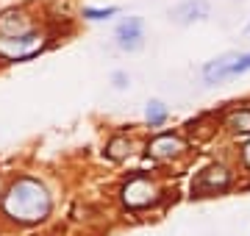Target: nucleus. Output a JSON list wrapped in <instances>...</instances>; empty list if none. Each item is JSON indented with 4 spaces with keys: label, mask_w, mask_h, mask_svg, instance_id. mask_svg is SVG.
I'll return each instance as SVG.
<instances>
[{
    "label": "nucleus",
    "mask_w": 250,
    "mask_h": 236,
    "mask_svg": "<svg viewBox=\"0 0 250 236\" xmlns=\"http://www.w3.org/2000/svg\"><path fill=\"white\" fill-rule=\"evenodd\" d=\"M117 45L123 47V50H128V53H134V50H139L145 42V22L142 17H125L120 25H117Z\"/></svg>",
    "instance_id": "nucleus-5"
},
{
    "label": "nucleus",
    "mask_w": 250,
    "mask_h": 236,
    "mask_svg": "<svg viewBox=\"0 0 250 236\" xmlns=\"http://www.w3.org/2000/svg\"><path fill=\"white\" fill-rule=\"evenodd\" d=\"M245 164H248V167H250V142H248V145H245Z\"/></svg>",
    "instance_id": "nucleus-15"
},
{
    "label": "nucleus",
    "mask_w": 250,
    "mask_h": 236,
    "mask_svg": "<svg viewBox=\"0 0 250 236\" xmlns=\"http://www.w3.org/2000/svg\"><path fill=\"white\" fill-rule=\"evenodd\" d=\"M28 31H34V22L25 11L11 9L0 17V37H20V34H28Z\"/></svg>",
    "instance_id": "nucleus-7"
},
{
    "label": "nucleus",
    "mask_w": 250,
    "mask_h": 236,
    "mask_svg": "<svg viewBox=\"0 0 250 236\" xmlns=\"http://www.w3.org/2000/svg\"><path fill=\"white\" fill-rule=\"evenodd\" d=\"M106 156L111 158V161H123V158H128V156H131V139L128 137H114L106 145Z\"/></svg>",
    "instance_id": "nucleus-12"
},
{
    "label": "nucleus",
    "mask_w": 250,
    "mask_h": 236,
    "mask_svg": "<svg viewBox=\"0 0 250 236\" xmlns=\"http://www.w3.org/2000/svg\"><path fill=\"white\" fill-rule=\"evenodd\" d=\"M117 6H108V9H83V20H89V22H100V20H108L117 14Z\"/></svg>",
    "instance_id": "nucleus-13"
},
{
    "label": "nucleus",
    "mask_w": 250,
    "mask_h": 236,
    "mask_svg": "<svg viewBox=\"0 0 250 236\" xmlns=\"http://www.w3.org/2000/svg\"><path fill=\"white\" fill-rule=\"evenodd\" d=\"M3 211H6V217L22 222V225L42 222L50 214V195L34 178H17L3 195Z\"/></svg>",
    "instance_id": "nucleus-1"
},
{
    "label": "nucleus",
    "mask_w": 250,
    "mask_h": 236,
    "mask_svg": "<svg viewBox=\"0 0 250 236\" xmlns=\"http://www.w3.org/2000/svg\"><path fill=\"white\" fill-rule=\"evenodd\" d=\"M248 37H250V22H248Z\"/></svg>",
    "instance_id": "nucleus-16"
},
{
    "label": "nucleus",
    "mask_w": 250,
    "mask_h": 236,
    "mask_svg": "<svg viewBox=\"0 0 250 236\" xmlns=\"http://www.w3.org/2000/svg\"><path fill=\"white\" fill-rule=\"evenodd\" d=\"M167 117H170V111H167V106H164L161 100H150V103H147L145 119H147V125H150V128L164 125V122H167Z\"/></svg>",
    "instance_id": "nucleus-11"
},
{
    "label": "nucleus",
    "mask_w": 250,
    "mask_h": 236,
    "mask_svg": "<svg viewBox=\"0 0 250 236\" xmlns=\"http://www.w3.org/2000/svg\"><path fill=\"white\" fill-rule=\"evenodd\" d=\"M228 183H231L228 170L214 164V167H206L203 173H200V178L195 183V192H217V189H225Z\"/></svg>",
    "instance_id": "nucleus-9"
},
{
    "label": "nucleus",
    "mask_w": 250,
    "mask_h": 236,
    "mask_svg": "<svg viewBox=\"0 0 250 236\" xmlns=\"http://www.w3.org/2000/svg\"><path fill=\"white\" fill-rule=\"evenodd\" d=\"M250 73V53H225L214 61H208L203 67V78L206 83H220L228 78Z\"/></svg>",
    "instance_id": "nucleus-3"
},
{
    "label": "nucleus",
    "mask_w": 250,
    "mask_h": 236,
    "mask_svg": "<svg viewBox=\"0 0 250 236\" xmlns=\"http://www.w3.org/2000/svg\"><path fill=\"white\" fill-rule=\"evenodd\" d=\"M187 150V142L175 134H161V137L150 139V145H147V153L153 158H175Z\"/></svg>",
    "instance_id": "nucleus-6"
},
{
    "label": "nucleus",
    "mask_w": 250,
    "mask_h": 236,
    "mask_svg": "<svg viewBox=\"0 0 250 236\" xmlns=\"http://www.w3.org/2000/svg\"><path fill=\"white\" fill-rule=\"evenodd\" d=\"M111 81H114V86H117V89H125V86L131 83V78H128L125 73H114V75H111Z\"/></svg>",
    "instance_id": "nucleus-14"
},
{
    "label": "nucleus",
    "mask_w": 250,
    "mask_h": 236,
    "mask_svg": "<svg viewBox=\"0 0 250 236\" xmlns=\"http://www.w3.org/2000/svg\"><path fill=\"white\" fill-rule=\"evenodd\" d=\"M156 200H159V186L145 175H134L123 186V203L128 209H147Z\"/></svg>",
    "instance_id": "nucleus-4"
},
{
    "label": "nucleus",
    "mask_w": 250,
    "mask_h": 236,
    "mask_svg": "<svg viewBox=\"0 0 250 236\" xmlns=\"http://www.w3.org/2000/svg\"><path fill=\"white\" fill-rule=\"evenodd\" d=\"M225 128H228L231 134H250V109L231 111L228 119H225Z\"/></svg>",
    "instance_id": "nucleus-10"
},
{
    "label": "nucleus",
    "mask_w": 250,
    "mask_h": 236,
    "mask_svg": "<svg viewBox=\"0 0 250 236\" xmlns=\"http://www.w3.org/2000/svg\"><path fill=\"white\" fill-rule=\"evenodd\" d=\"M170 17L178 22V25H189V22H195V20H206L208 17V3L206 0H187V3H181L175 9L170 11Z\"/></svg>",
    "instance_id": "nucleus-8"
},
{
    "label": "nucleus",
    "mask_w": 250,
    "mask_h": 236,
    "mask_svg": "<svg viewBox=\"0 0 250 236\" xmlns=\"http://www.w3.org/2000/svg\"><path fill=\"white\" fill-rule=\"evenodd\" d=\"M45 45H47V37L42 31H36V28L28 31V34H20V37H0V59L22 61V59L36 56Z\"/></svg>",
    "instance_id": "nucleus-2"
}]
</instances>
